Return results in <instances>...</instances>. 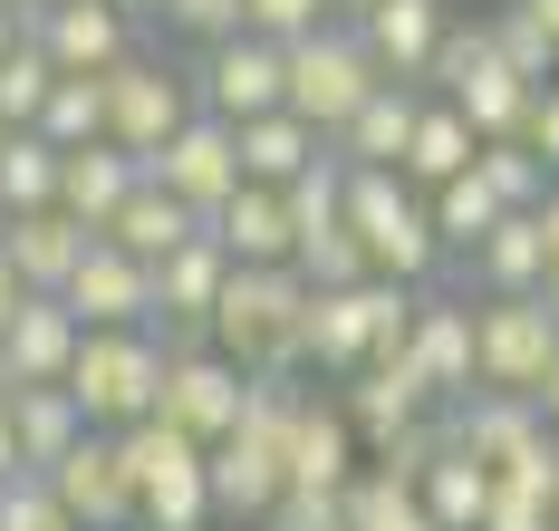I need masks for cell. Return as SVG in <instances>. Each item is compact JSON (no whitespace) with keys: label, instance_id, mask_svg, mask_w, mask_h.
Listing matches in <instances>:
<instances>
[{"label":"cell","instance_id":"1","mask_svg":"<svg viewBox=\"0 0 559 531\" xmlns=\"http://www.w3.org/2000/svg\"><path fill=\"white\" fill-rule=\"evenodd\" d=\"M309 299H319V281L299 261H231L213 349H231L251 377H299L309 367Z\"/></svg>","mask_w":559,"mask_h":531},{"label":"cell","instance_id":"2","mask_svg":"<svg viewBox=\"0 0 559 531\" xmlns=\"http://www.w3.org/2000/svg\"><path fill=\"white\" fill-rule=\"evenodd\" d=\"M289 425H299V387L289 377H251V406L213 445V503L231 522H271V503L299 483L289 473Z\"/></svg>","mask_w":559,"mask_h":531},{"label":"cell","instance_id":"3","mask_svg":"<svg viewBox=\"0 0 559 531\" xmlns=\"http://www.w3.org/2000/svg\"><path fill=\"white\" fill-rule=\"evenodd\" d=\"M415 339V281H347V291H319L309 299V367L319 377H357L367 357H386Z\"/></svg>","mask_w":559,"mask_h":531},{"label":"cell","instance_id":"4","mask_svg":"<svg viewBox=\"0 0 559 531\" xmlns=\"http://www.w3.org/2000/svg\"><path fill=\"white\" fill-rule=\"evenodd\" d=\"M126 435V464H135V493H145V531H203L223 503H213V445L183 435L174 415H145V425H116Z\"/></svg>","mask_w":559,"mask_h":531},{"label":"cell","instance_id":"5","mask_svg":"<svg viewBox=\"0 0 559 531\" xmlns=\"http://www.w3.org/2000/svg\"><path fill=\"white\" fill-rule=\"evenodd\" d=\"M165 357L174 349H155L145 329H87V349L68 367L87 425H145V415L165 406Z\"/></svg>","mask_w":559,"mask_h":531},{"label":"cell","instance_id":"6","mask_svg":"<svg viewBox=\"0 0 559 531\" xmlns=\"http://www.w3.org/2000/svg\"><path fill=\"white\" fill-rule=\"evenodd\" d=\"M386 87V68L367 49V30H309V39H289V107L319 126L337 145V126L357 117L367 97Z\"/></svg>","mask_w":559,"mask_h":531},{"label":"cell","instance_id":"7","mask_svg":"<svg viewBox=\"0 0 559 531\" xmlns=\"http://www.w3.org/2000/svg\"><path fill=\"white\" fill-rule=\"evenodd\" d=\"M435 78H444L453 107L483 126V145H492V135H521V126H531V97H540V87H531V78L502 59L492 20H483V30H453L444 49H435Z\"/></svg>","mask_w":559,"mask_h":531},{"label":"cell","instance_id":"8","mask_svg":"<svg viewBox=\"0 0 559 531\" xmlns=\"http://www.w3.org/2000/svg\"><path fill=\"white\" fill-rule=\"evenodd\" d=\"M483 329V387L502 397H540L559 367V309L540 291H492V309H473Z\"/></svg>","mask_w":559,"mask_h":531},{"label":"cell","instance_id":"9","mask_svg":"<svg viewBox=\"0 0 559 531\" xmlns=\"http://www.w3.org/2000/svg\"><path fill=\"white\" fill-rule=\"evenodd\" d=\"M58 503L78 512V531H126L135 512H145V493H135V464H126V435L116 425H87L68 455L49 464Z\"/></svg>","mask_w":559,"mask_h":531},{"label":"cell","instance_id":"10","mask_svg":"<svg viewBox=\"0 0 559 531\" xmlns=\"http://www.w3.org/2000/svg\"><path fill=\"white\" fill-rule=\"evenodd\" d=\"M203 107L231 117V126L289 107V39H271V30H231V39H213V59H203Z\"/></svg>","mask_w":559,"mask_h":531},{"label":"cell","instance_id":"11","mask_svg":"<svg viewBox=\"0 0 559 531\" xmlns=\"http://www.w3.org/2000/svg\"><path fill=\"white\" fill-rule=\"evenodd\" d=\"M145 175H155V184H174V193H183V203H193V213L213 223L231 193L251 184V175H241V126H231V117H213V107H203V117H183V126H174V145L155 155V165H145Z\"/></svg>","mask_w":559,"mask_h":531},{"label":"cell","instance_id":"12","mask_svg":"<svg viewBox=\"0 0 559 531\" xmlns=\"http://www.w3.org/2000/svg\"><path fill=\"white\" fill-rule=\"evenodd\" d=\"M241 406H251V367L231 349H174L165 357V406L183 435H203V445H223L231 425H241Z\"/></svg>","mask_w":559,"mask_h":531},{"label":"cell","instance_id":"13","mask_svg":"<svg viewBox=\"0 0 559 531\" xmlns=\"http://www.w3.org/2000/svg\"><path fill=\"white\" fill-rule=\"evenodd\" d=\"M68 309H78L87 329H145V319H155V261L97 233L87 261H78V281H68Z\"/></svg>","mask_w":559,"mask_h":531},{"label":"cell","instance_id":"14","mask_svg":"<svg viewBox=\"0 0 559 531\" xmlns=\"http://www.w3.org/2000/svg\"><path fill=\"white\" fill-rule=\"evenodd\" d=\"M87 349V319L68 309V291H29L20 319L0 329V357H10V387H68V367Z\"/></svg>","mask_w":559,"mask_h":531},{"label":"cell","instance_id":"15","mask_svg":"<svg viewBox=\"0 0 559 531\" xmlns=\"http://www.w3.org/2000/svg\"><path fill=\"white\" fill-rule=\"evenodd\" d=\"M29 39L49 49L68 78H107V68H126L135 49V20L116 10V0H58V10H29Z\"/></svg>","mask_w":559,"mask_h":531},{"label":"cell","instance_id":"16","mask_svg":"<svg viewBox=\"0 0 559 531\" xmlns=\"http://www.w3.org/2000/svg\"><path fill=\"white\" fill-rule=\"evenodd\" d=\"M425 406H435V377L415 367V349H386V357H367V367L347 377V425H357L367 445L405 435V425H415Z\"/></svg>","mask_w":559,"mask_h":531},{"label":"cell","instance_id":"17","mask_svg":"<svg viewBox=\"0 0 559 531\" xmlns=\"http://www.w3.org/2000/svg\"><path fill=\"white\" fill-rule=\"evenodd\" d=\"M223 291H231V251H223V233H213V223L183 241V251H165V261H155V319H165V329H213Z\"/></svg>","mask_w":559,"mask_h":531},{"label":"cell","instance_id":"18","mask_svg":"<svg viewBox=\"0 0 559 531\" xmlns=\"http://www.w3.org/2000/svg\"><path fill=\"white\" fill-rule=\"evenodd\" d=\"M0 241H10V261H20L29 291H68L78 261H87V241H97V223H78L68 203H39V213H0Z\"/></svg>","mask_w":559,"mask_h":531},{"label":"cell","instance_id":"19","mask_svg":"<svg viewBox=\"0 0 559 531\" xmlns=\"http://www.w3.org/2000/svg\"><path fill=\"white\" fill-rule=\"evenodd\" d=\"M107 107H116V145H126V155H145V165L174 145V126L193 117V107H183V87H174L165 68H145V59L107 68Z\"/></svg>","mask_w":559,"mask_h":531},{"label":"cell","instance_id":"20","mask_svg":"<svg viewBox=\"0 0 559 531\" xmlns=\"http://www.w3.org/2000/svg\"><path fill=\"white\" fill-rule=\"evenodd\" d=\"M357 30L386 78H435V49H444V0H357Z\"/></svg>","mask_w":559,"mask_h":531},{"label":"cell","instance_id":"21","mask_svg":"<svg viewBox=\"0 0 559 531\" xmlns=\"http://www.w3.org/2000/svg\"><path fill=\"white\" fill-rule=\"evenodd\" d=\"M415 367L435 377V397H473L483 387V329H473V309H453V299H415Z\"/></svg>","mask_w":559,"mask_h":531},{"label":"cell","instance_id":"22","mask_svg":"<svg viewBox=\"0 0 559 531\" xmlns=\"http://www.w3.org/2000/svg\"><path fill=\"white\" fill-rule=\"evenodd\" d=\"M415 126H425V97H415V78H386L357 117L337 126V155L347 165H395L405 175V145H415Z\"/></svg>","mask_w":559,"mask_h":531},{"label":"cell","instance_id":"23","mask_svg":"<svg viewBox=\"0 0 559 531\" xmlns=\"http://www.w3.org/2000/svg\"><path fill=\"white\" fill-rule=\"evenodd\" d=\"M231 261H299V223H289V193L280 184H241L223 213H213Z\"/></svg>","mask_w":559,"mask_h":531},{"label":"cell","instance_id":"24","mask_svg":"<svg viewBox=\"0 0 559 531\" xmlns=\"http://www.w3.org/2000/svg\"><path fill=\"white\" fill-rule=\"evenodd\" d=\"M135 184H145V155H126L116 135H97V145H78V155H68V184H58V203H68L78 223H97V233H107L116 203H126Z\"/></svg>","mask_w":559,"mask_h":531},{"label":"cell","instance_id":"25","mask_svg":"<svg viewBox=\"0 0 559 531\" xmlns=\"http://www.w3.org/2000/svg\"><path fill=\"white\" fill-rule=\"evenodd\" d=\"M319 155H329V135L299 117V107H271V117L241 126V175H251V184H299Z\"/></svg>","mask_w":559,"mask_h":531},{"label":"cell","instance_id":"26","mask_svg":"<svg viewBox=\"0 0 559 531\" xmlns=\"http://www.w3.org/2000/svg\"><path fill=\"white\" fill-rule=\"evenodd\" d=\"M203 233V213L174 193V184H135L126 203H116V223H107V241H126V251H145V261H165V251H183V241Z\"/></svg>","mask_w":559,"mask_h":531},{"label":"cell","instance_id":"27","mask_svg":"<svg viewBox=\"0 0 559 531\" xmlns=\"http://www.w3.org/2000/svg\"><path fill=\"white\" fill-rule=\"evenodd\" d=\"M473 165H483V126L463 117L453 97H435L425 126H415V145H405V184H425V193H435V184L473 175Z\"/></svg>","mask_w":559,"mask_h":531},{"label":"cell","instance_id":"28","mask_svg":"<svg viewBox=\"0 0 559 531\" xmlns=\"http://www.w3.org/2000/svg\"><path fill=\"white\" fill-rule=\"evenodd\" d=\"M58 184H68V145L39 135V126H10V145H0V213H39V203H58Z\"/></svg>","mask_w":559,"mask_h":531},{"label":"cell","instance_id":"29","mask_svg":"<svg viewBox=\"0 0 559 531\" xmlns=\"http://www.w3.org/2000/svg\"><path fill=\"white\" fill-rule=\"evenodd\" d=\"M10 415H20V455L29 473H49L78 435H87V406H78V387H10Z\"/></svg>","mask_w":559,"mask_h":531},{"label":"cell","instance_id":"30","mask_svg":"<svg viewBox=\"0 0 559 531\" xmlns=\"http://www.w3.org/2000/svg\"><path fill=\"white\" fill-rule=\"evenodd\" d=\"M415 493H425V512H435L444 531H483V512H492V493H502V473L483 464V455H463V445H444V464L425 473Z\"/></svg>","mask_w":559,"mask_h":531},{"label":"cell","instance_id":"31","mask_svg":"<svg viewBox=\"0 0 559 531\" xmlns=\"http://www.w3.org/2000/svg\"><path fill=\"white\" fill-rule=\"evenodd\" d=\"M289 473H299V483H357V425H347V406H309V397H299Z\"/></svg>","mask_w":559,"mask_h":531},{"label":"cell","instance_id":"32","mask_svg":"<svg viewBox=\"0 0 559 531\" xmlns=\"http://www.w3.org/2000/svg\"><path fill=\"white\" fill-rule=\"evenodd\" d=\"M473 261H483L492 291H540V281H550V233H540V213H502Z\"/></svg>","mask_w":559,"mask_h":531},{"label":"cell","instance_id":"33","mask_svg":"<svg viewBox=\"0 0 559 531\" xmlns=\"http://www.w3.org/2000/svg\"><path fill=\"white\" fill-rule=\"evenodd\" d=\"M347 531H444V522L425 512V493H415V483H395V473L377 464V473H357V483H347Z\"/></svg>","mask_w":559,"mask_h":531},{"label":"cell","instance_id":"34","mask_svg":"<svg viewBox=\"0 0 559 531\" xmlns=\"http://www.w3.org/2000/svg\"><path fill=\"white\" fill-rule=\"evenodd\" d=\"M483 184L502 193L511 213H540V203H550V155H540L531 135H492V145H483Z\"/></svg>","mask_w":559,"mask_h":531},{"label":"cell","instance_id":"35","mask_svg":"<svg viewBox=\"0 0 559 531\" xmlns=\"http://www.w3.org/2000/svg\"><path fill=\"white\" fill-rule=\"evenodd\" d=\"M39 135H58L68 155H78V145H97V135H116L107 78H68V68H58V97H49V117H39Z\"/></svg>","mask_w":559,"mask_h":531},{"label":"cell","instance_id":"36","mask_svg":"<svg viewBox=\"0 0 559 531\" xmlns=\"http://www.w3.org/2000/svg\"><path fill=\"white\" fill-rule=\"evenodd\" d=\"M502 213H511V203L483 184V165H473V175H453V184H435V223H444L453 251H483V233H492Z\"/></svg>","mask_w":559,"mask_h":531},{"label":"cell","instance_id":"37","mask_svg":"<svg viewBox=\"0 0 559 531\" xmlns=\"http://www.w3.org/2000/svg\"><path fill=\"white\" fill-rule=\"evenodd\" d=\"M58 97V59L39 49V39H20L10 59H0V126H39Z\"/></svg>","mask_w":559,"mask_h":531},{"label":"cell","instance_id":"38","mask_svg":"<svg viewBox=\"0 0 559 531\" xmlns=\"http://www.w3.org/2000/svg\"><path fill=\"white\" fill-rule=\"evenodd\" d=\"M492 39H502V59L521 68L531 87H550V78H559V30L540 20V10H531V0H511L502 20H492Z\"/></svg>","mask_w":559,"mask_h":531},{"label":"cell","instance_id":"39","mask_svg":"<svg viewBox=\"0 0 559 531\" xmlns=\"http://www.w3.org/2000/svg\"><path fill=\"white\" fill-rule=\"evenodd\" d=\"M0 531H78V512L58 503L49 473H10L0 483Z\"/></svg>","mask_w":559,"mask_h":531},{"label":"cell","instance_id":"40","mask_svg":"<svg viewBox=\"0 0 559 531\" xmlns=\"http://www.w3.org/2000/svg\"><path fill=\"white\" fill-rule=\"evenodd\" d=\"M261 531H347V483H289Z\"/></svg>","mask_w":559,"mask_h":531},{"label":"cell","instance_id":"41","mask_svg":"<svg viewBox=\"0 0 559 531\" xmlns=\"http://www.w3.org/2000/svg\"><path fill=\"white\" fill-rule=\"evenodd\" d=\"M165 20L193 39H231V30H251V0H165Z\"/></svg>","mask_w":559,"mask_h":531},{"label":"cell","instance_id":"42","mask_svg":"<svg viewBox=\"0 0 559 531\" xmlns=\"http://www.w3.org/2000/svg\"><path fill=\"white\" fill-rule=\"evenodd\" d=\"M251 30H271V39H309V30H329V0H251Z\"/></svg>","mask_w":559,"mask_h":531},{"label":"cell","instance_id":"43","mask_svg":"<svg viewBox=\"0 0 559 531\" xmlns=\"http://www.w3.org/2000/svg\"><path fill=\"white\" fill-rule=\"evenodd\" d=\"M521 135H531V145H540V155L559 165V78L540 87V97H531V126H521Z\"/></svg>","mask_w":559,"mask_h":531},{"label":"cell","instance_id":"44","mask_svg":"<svg viewBox=\"0 0 559 531\" xmlns=\"http://www.w3.org/2000/svg\"><path fill=\"white\" fill-rule=\"evenodd\" d=\"M20 299H29V281H20V261H10V241H0V329L20 319Z\"/></svg>","mask_w":559,"mask_h":531},{"label":"cell","instance_id":"45","mask_svg":"<svg viewBox=\"0 0 559 531\" xmlns=\"http://www.w3.org/2000/svg\"><path fill=\"white\" fill-rule=\"evenodd\" d=\"M10 473H29V455H20V415H10V397H0V483Z\"/></svg>","mask_w":559,"mask_h":531},{"label":"cell","instance_id":"46","mask_svg":"<svg viewBox=\"0 0 559 531\" xmlns=\"http://www.w3.org/2000/svg\"><path fill=\"white\" fill-rule=\"evenodd\" d=\"M20 39H29V10H10V0H0V59H10Z\"/></svg>","mask_w":559,"mask_h":531},{"label":"cell","instance_id":"47","mask_svg":"<svg viewBox=\"0 0 559 531\" xmlns=\"http://www.w3.org/2000/svg\"><path fill=\"white\" fill-rule=\"evenodd\" d=\"M540 233H550V271H559V193L540 203Z\"/></svg>","mask_w":559,"mask_h":531},{"label":"cell","instance_id":"48","mask_svg":"<svg viewBox=\"0 0 559 531\" xmlns=\"http://www.w3.org/2000/svg\"><path fill=\"white\" fill-rule=\"evenodd\" d=\"M540 415H550V425H559V367H550V387H540Z\"/></svg>","mask_w":559,"mask_h":531},{"label":"cell","instance_id":"49","mask_svg":"<svg viewBox=\"0 0 559 531\" xmlns=\"http://www.w3.org/2000/svg\"><path fill=\"white\" fill-rule=\"evenodd\" d=\"M116 10H126V20H145V10H165V0H116Z\"/></svg>","mask_w":559,"mask_h":531},{"label":"cell","instance_id":"50","mask_svg":"<svg viewBox=\"0 0 559 531\" xmlns=\"http://www.w3.org/2000/svg\"><path fill=\"white\" fill-rule=\"evenodd\" d=\"M531 10H540V20H550V30H559V0H531Z\"/></svg>","mask_w":559,"mask_h":531},{"label":"cell","instance_id":"51","mask_svg":"<svg viewBox=\"0 0 559 531\" xmlns=\"http://www.w3.org/2000/svg\"><path fill=\"white\" fill-rule=\"evenodd\" d=\"M540 299H550V309H559V271H550V281H540Z\"/></svg>","mask_w":559,"mask_h":531},{"label":"cell","instance_id":"52","mask_svg":"<svg viewBox=\"0 0 559 531\" xmlns=\"http://www.w3.org/2000/svg\"><path fill=\"white\" fill-rule=\"evenodd\" d=\"M0 397H10V357H0Z\"/></svg>","mask_w":559,"mask_h":531},{"label":"cell","instance_id":"53","mask_svg":"<svg viewBox=\"0 0 559 531\" xmlns=\"http://www.w3.org/2000/svg\"><path fill=\"white\" fill-rule=\"evenodd\" d=\"M20 10H58V0H20Z\"/></svg>","mask_w":559,"mask_h":531},{"label":"cell","instance_id":"54","mask_svg":"<svg viewBox=\"0 0 559 531\" xmlns=\"http://www.w3.org/2000/svg\"><path fill=\"white\" fill-rule=\"evenodd\" d=\"M0 145H10V126H0Z\"/></svg>","mask_w":559,"mask_h":531},{"label":"cell","instance_id":"55","mask_svg":"<svg viewBox=\"0 0 559 531\" xmlns=\"http://www.w3.org/2000/svg\"><path fill=\"white\" fill-rule=\"evenodd\" d=\"M10 10H20V0H10Z\"/></svg>","mask_w":559,"mask_h":531}]
</instances>
